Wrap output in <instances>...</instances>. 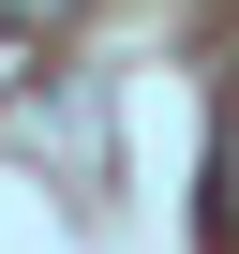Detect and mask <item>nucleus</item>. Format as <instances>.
Masks as SVG:
<instances>
[{
    "label": "nucleus",
    "instance_id": "f257e3e1",
    "mask_svg": "<svg viewBox=\"0 0 239 254\" xmlns=\"http://www.w3.org/2000/svg\"><path fill=\"white\" fill-rule=\"evenodd\" d=\"M75 15V0H0V30H60Z\"/></svg>",
    "mask_w": 239,
    "mask_h": 254
}]
</instances>
